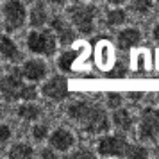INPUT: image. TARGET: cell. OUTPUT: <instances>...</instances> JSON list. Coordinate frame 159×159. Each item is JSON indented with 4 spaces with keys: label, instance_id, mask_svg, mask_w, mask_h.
<instances>
[{
    "label": "cell",
    "instance_id": "277c9868",
    "mask_svg": "<svg viewBox=\"0 0 159 159\" xmlns=\"http://www.w3.org/2000/svg\"><path fill=\"white\" fill-rule=\"evenodd\" d=\"M68 16L79 34H91L95 30V20L98 16V9L93 4L77 2L68 7Z\"/></svg>",
    "mask_w": 159,
    "mask_h": 159
},
{
    "label": "cell",
    "instance_id": "603a6c76",
    "mask_svg": "<svg viewBox=\"0 0 159 159\" xmlns=\"http://www.w3.org/2000/svg\"><path fill=\"white\" fill-rule=\"evenodd\" d=\"M122 104H123V97L120 93H115V91H111V93L107 95V107L109 109H118V107H122Z\"/></svg>",
    "mask_w": 159,
    "mask_h": 159
},
{
    "label": "cell",
    "instance_id": "8fae6325",
    "mask_svg": "<svg viewBox=\"0 0 159 159\" xmlns=\"http://www.w3.org/2000/svg\"><path fill=\"white\" fill-rule=\"evenodd\" d=\"M22 73L29 82H39L47 77L48 68L41 59H27L22 65Z\"/></svg>",
    "mask_w": 159,
    "mask_h": 159
},
{
    "label": "cell",
    "instance_id": "44dd1931",
    "mask_svg": "<svg viewBox=\"0 0 159 159\" xmlns=\"http://www.w3.org/2000/svg\"><path fill=\"white\" fill-rule=\"evenodd\" d=\"M125 157L129 159H145L148 157V150L145 147H139V145H129V148L125 152Z\"/></svg>",
    "mask_w": 159,
    "mask_h": 159
},
{
    "label": "cell",
    "instance_id": "83f0119b",
    "mask_svg": "<svg viewBox=\"0 0 159 159\" xmlns=\"http://www.w3.org/2000/svg\"><path fill=\"white\" fill-rule=\"evenodd\" d=\"M127 97H129V98H141V97H143V93H141V91H130Z\"/></svg>",
    "mask_w": 159,
    "mask_h": 159
},
{
    "label": "cell",
    "instance_id": "7402d4cb",
    "mask_svg": "<svg viewBox=\"0 0 159 159\" xmlns=\"http://www.w3.org/2000/svg\"><path fill=\"white\" fill-rule=\"evenodd\" d=\"M48 136H50V134H48V127H47V125L38 123V125L32 127V138H34L36 141H43V139H47Z\"/></svg>",
    "mask_w": 159,
    "mask_h": 159
},
{
    "label": "cell",
    "instance_id": "9c48e42d",
    "mask_svg": "<svg viewBox=\"0 0 159 159\" xmlns=\"http://www.w3.org/2000/svg\"><path fill=\"white\" fill-rule=\"evenodd\" d=\"M50 29L56 32V36L59 39V45L61 47H70V45L77 39V32L79 30L73 27V23L68 20H65L63 16H54L50 20Z\"/></svg>",
    "mask_w": 159,
    "mask_h": 159
},
{
    "label": "cell",
    "instance_id": "6da1fadb",
    "mask_svg": "<svg viewBox=\"0 0 159 159\" xmlns=\"http://www.w3.org/2000/svg\"><path fill=\"white\" fill-rule=\"evenodd\" d=\"M66 115L75 123H79V127L88 134H106L111 129V122L106 109L88 100L72 102L66 109Z\"/></svg>",
    "mask_w": 159,
    "mask_h": 159
},
{
    "label": "cell",
    "instance_id": "3957f363",
    "mask_svg": "<svg viewBox=\"0 0 159 159\" xmlns=\"http://www.w3.org/2000/svg\"><path fill=\"white\" fill-rule=\"evenodd\" d=\"M59 39L56 32L48 27V29H34L27 34V48L36 56H45L50 57L57 50Z\"/></svg>",
    "mask_w": 159,
    "mask_h": 159
},
{
    "label": "cell",
    "instance_id": "4316f807",
    "mask_svg": "<svg viewBox=\"0 0 159 159\" xmlns=\"http://www.w3.org/2000/svg\"><path fill=\"white\" fill-rule=\"evenodd\" d=\"M152 36H154L156 41H159V23L157 25H154V29H152Z\"/></svg>",
    "mask_w": 159,
    "mask_h": 159
},
{
    "label": "cell",
    "instance_id": "ffe728a7",
    "mask_svg": "<svg viewBox=\"0 0 159 159\" xmlns=\"http://www.w3.org/2000/svg\"><path fill=\"white\" fill-rule=\"evenodd\" d=\"M154 2L152 0H132L130 2V11L136 13V15H147L150 13Z\"/></svg>",
    "mask_w": 159,
    "mask_h": 159
},
{
    "label": "cell",
    "instance_id": "f1b7e54d",
    "mask_svg": "<svg viewBox=\"0 0 159 159\" xmlns=\"http://www.w3.org/2000/svg\"><path fill=\"white\" fill-rule=\"evenodd\" d=\"M50 4H54V6H65V4H68L70 0H48Z\"/></svg>",
    "mask_w": 159,
    "mask_h": 159
},
{
    "label": "cell",
    "instance_id": "7a4b0ae2",
    "mask_svg": "<svg viewBox=\"0 0 159 159\" xmlns=\"http://www.w3.org/2000/svg\"><path fill=\"white\" fill-rule=\"evenodd\" d=\"M25 77L22 73V66H11L9 73L2 77V98L4 102H30L38 98L36 82H25Z\"/></svg>",
    "mask_w": 159,
    "mask_h": 159
},
{
    "label": "cell",
    "instance_id": "52a82bcc",
    "mask_svg": "<svg viewBox=\"0 0 159 159\" xmlns=\"http://www.w3.org/2000/svg\"><path fill=\"white\" fill-rule=\"evenodd\" d=\"M138 136H139V139H147V141H154L159 136V109L145 107L141 111Z\"/></svg>",
    "mask_w": 159,
    "mask_h": 159
},
{
    "label": "cell",
    "instance_id": "4fadbf2b",
    "mask_svg": "<svg viewBox=\"0 0 159 159\" xmlns=\"http://www.w3.org/2000/svg\"><path fill=\"white\" fill-rule=\"evenodd\" d=\"M0 52H2V59L7 61V63H18L23 59V54L20 52V48L16 47V43L7 36V32L2 36L0 41Z\"/></svg>",
    "mask_w": 159,
    "mask_h": 159
},
{
    "label": "cell",
    "instance_id": "8992f818",
    "mask_svg": "<svg viewBox=\"0 0 159 159\" xmlns=\"http://www.w3.org/2000/svg\"><path fill=\"white\" fill-rule=\"evenodd\" d=\"M129 141L125 139L122 132L118 130V134H107V136H102L98 141V148L97 152L104 156V157H125V152L129 148Z\"/></svg>",
    "mask_w": 159,
    "mask_h": 159
},
{
    "label": "cell",
    "instance_id": "cb8c5ba5",
    "mask_svg": "<svg viewBox=\"0 0 159 159\" xmlns=\"http://www.w3.org/2000/svg\"><path fill=\"white\" fill-rule=\"evenodd\" d=\"M9 138H11V129H9L6 123H2V127H0V141H2V145L7 143Z\"/></svg>",
    "mask_w": 159,
    "mask_h": 159
},
{
    "label": "cell",
    "instance_id": "5bb4252c",
    "mask_svg": "<svg viewBox=\"0 0 159 159\" xmlns=\"http://www.w3.org/2000/svg\"><path fill=\"white\" fill-rule=\"evenodd\" d=\"M48 22V13L43 2H36L34 7L29 13V25L32 29H43L45 23Z\"/></svg>",
    "mask_w": 159,
    "mask_h": 159
},
{
    "label": "cell",
    "instance_id": "d6986e66",
    "mask_svg": "<svg viewBox=\"0 0 159 159\" xmlns=\"http://www.w3.org/2000/svg\"><path fill=\"white\" fill-rule=\"evenodd\" d=\"M125 22H127V11L122 7L111 9L107 15H106V25L107 27H118V25H122Z\"/></svg>",
    "mask_w": 159,
    "mask_h": 159
},
{
    "label": "cell",
    "instance_id": "d4e9b609",
    "mask_svg": "<svg viewBox=\"0 0 159 159\" xmlns=\"http://www.w3.org/2000/svg\"><path fill=\"white\" fill-rule=\"evenodd\" d=\"M56 152H57V150H54L50 145H48V148H45L39 156H41V157H45V159H54V157H56Z\"/></svg>",
    "mask_w": 159,
    "mask_h": 159
},
{
    "label": "cell",
    "instance_id": "484cf974",
    "mask_svg": "<svg viewBox=\"0 0 159 159\" xmlns=\"http://www.w3.org/2000/svg\"><path fill=\"white\" fill-rule=\"evenodd\" d=\"M70 157H72V159H77V157H88V159H91V157H95V154H91V152H88V150H82V152H77V154H72Z\"/></svg>",
    "mask_w": 159,
    "mask_h": 159
},
{
    "label": "cell",
    "instance_id": "5b68a950",
    "mask_svg": "<svg viewBox=\"0 0 159 159\" xmlns=\"http://www.w3.org/2000/svg\"><path fill=\"white\" fill-rule=\"evenodd\" d=\"M27 9L22 0H6L2 6V18H4V30L11 34L15 30L22 29L27 20Z\"/></svg>",
    "mask_w": 159,
    "mask_h": 159
},
{
    "label": "cell",
    "instance_id": "4dcf8cb0",
    "mask_svg": "<svg viewBox=\"0 0 159 159\" xmlns=\"http://www.w3.org/2000/svg\"><path fill=\"white\" fill-rule=\"evenodd\" d=\"M91 2H98V0H91Z\"/></svg>",
    "mask_w": 159,
    "mask_h": 159
},
{
    "label": "cell",
    "instance_id": "7c38bea8",
    "mask_svg": "<svg viewBox=\"0 0 159 159\" xmlns=\"http://www.w3.org/2000/svg\"><path fill=\"white\" fill-rule=\"evenodd\" d=\"M139 41H141V30L136 29V27L122 29L116 34V47L120 50H129L132 47L139 45Z\"/></svg>",
    "mask_w": 159,
    "mask_h": 159
},
{
    "label": "cell",
    "instance_id": "2e32d148",
    "mask_svg": "<svg viewBox=\"0 0 159 159\" xmlns=\"http://www.w3.org/2000/svg\"><path fill=\"white\" fill-rule=\"evenodd\" d=\"M16 115L20 116L22 120H25V122H34V120H38V118H39V115H41V109H39V106H36V104H34V100L23 102L22 106H18V109H16Z\"/></svg>",
    "mask_w": 159,
    "mask_h": 159
},
{
    "label": "cell",
    "instance_id": "ac0fdd59",
    "mask_svg": "<svg viewBox=\"0 0 159 159\" xmlns=\"http://www.w3.org/2000/svg\"><path fill=\"white\" fill-rule=\"evenodd\" d=\"M34 156V148L27 143H16L11 147L7 157L9 159H29Z\"/></svg>",
    "mask_w": 159,
    "mask_h": 159
},
{
    "label": "cell",
    "instance_id": "30bf717a",
    "mask_svg": "<svg viewBox=\"0 0 159 159\" xmlns=\"http://www.w3.org/2000/svg\"><path fill=\"white\" fill-rule=\"evenodd\" d=\"M48 145L57 152H68L73 145H75V138H73V134L68 129L57 127V129H54L50 132V136H48Z\"/></svg>",
    "mask_w": 159,
    "mask_h": 159
},
{
    "label": "cell",
    "instance_id": "9a60e30c",
    "mask_svg": "<svg viewBox=\"0 0 159 159\" xmlns=\"http://www.w3.org/2000/svg\"><path fill=\"white\" fill-rule=\"evenodd\" d=\"M132 123H134V118H132V115L129 113V109H125V107L115 109V113H113V125H115L120 132L130 130L132 129Z\"/></svg>",
    "mask_w": 159,
    "mask_h": 159
},
{
    "label": "cell",
    "instance_id": "ba28073f",
    "mask_svg": "<svg viewBox=\"0 0 159 159\" xmlns=\"http://www.w3.org/2000/svg\"><path fill=\"white\" fill-rule=\"evenodd\" d=\"M41 95L48 100L63 102L70 97V86L65 75H54L41 86Z\"/></svg>",
    "mask_w": 159,
    "mask_h": 159
},
{
    "label": "cell",
    "instance_id": "f546056e",
    "mask_svg": "<svg viewBox=\"0 0 159 159\" xmlns=\"http://www.w3.org/2000/svg\"><path fill=\"white\" fill-rule=\"evenodd\" d=\"M111 6H122V4H125V2H129V0H107Z\"/></svg>",
    "mask_w": 159,
    "mask_h": 159
},
{
    "label": "cell",
    "instance_id": "e0dca14e",
    "mask_svg": "<svg viewBox=\"0 0 159 159\" xmlns=\"http://www.w3.org/2000/svg\"><path fill=\"white\" fill-rule=\"evenodd\" d=\"M80 56V50H73V48H66L61 56L57 57V68L61 70V72L68 73L70 70H72L73 63H75V59Z\"/></svg>",
    "mask_w": 159,
    "mask_h": 159
}]
</instances>
